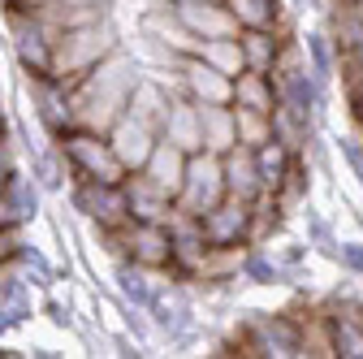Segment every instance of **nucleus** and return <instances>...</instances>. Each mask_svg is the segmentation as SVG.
Returning <instances> with one entry per match:
<instances>
[{
    "label": "nucleus",
    "mask_w": 363,
    "mask_h": 359,
    "mask_svg": "<svg viewBox=\"0 0 363 359\" xmlns=\"http://www.w3.org/2000/svg\"><path fill=\"white\" fill-rule=\"evenodd\" d=\"M182 22L191 26V35L203 43V39H225V35H242V22L234 18V9L225 0H186L177 5Z\"/></svg>",
    "instance_id": "obj_12"
},
{
    "label": "nucleus",
    "mask_w": 363,
    "mask_h": 359,
    "mask_svg": "<svg viewBox=\"0 0 363 359\" xmlns=\"http://www.w3.org/2000/svg\"><path fill=\"white\" fill-rule=\"evenodd\" d=\"M220 199H230V187H225V156L220 152H191L186 160V177H182L177 191V208L191 216H208Z\"/></svg>",
    "instance_id": "obj_4"
},
{
    "label": "nucleus",
    "mask_w": 363,
    "mask_h": 359,
    "mask_svg": "<svg viewBox=\"0 0 363 359\" xmlns=\"http://www.w3.org/2000/svg\"><path fill=\"white\" fill-rule=\"evenodd\" d=\"M199 57H203L208 65H216L220 74H230V78H238V74L247 70V53H242V39H238V35H225V39H203Z\"/></svg>",
    "instance_id": "obj_23"
},
{
    "label": "nucleus",
    "mask_w": 363,
    "mask_h": 359,
    "mask_svg": "<svg viewBox=\"0 0 363 359\" xmlns=\"http://www.w3.org/2000/svg\"><path fill=\"white\" fill-rule=\"evenodd\" d=\"M57 143H61V152H65L74 177H96V182H125L130 169L121 165V156H117V148H113L108 134L74 126V130L61 134Z\"/></svg>",
    "instance_id": "obj_3"
},
{
    "label": "nucleus",
    "mask_w": 363,
    "mask_h": 359,
    "mask_svg": "<svg viewBox=\"0 0 363 359\" xmlns=\"http://www.w3.org/2000/svg\"><path fill=\"white\" fill-rule=\"evenodd\" d=\"M303 53H307V70L320 78V82L333 78V48H329V39H325V35H307Z\"/></svg>",
    "instance_id": "obj_26"
},
{
    "label": "nucleus",
    "mask_w": 363,
    "mask_h": 359,
    "mask_svg": "<svg viewBox=\"0 0 363 359\" xmlns=\"http://www.w3.org/2000/svg\"><path fill=\"white\" fill-rule=\"evenodd\" d=\"M203 234L212 247H247L255 243V204L247 199H220L208 216H203Z\"/></svg>",
    "instance_id": "obj_8"
},
{
    "label": "nucleus",
    "mask_w": 363,
    "mask_h": 359,
    "mask_svg": "<svg viewBox=\"0 0 363 359\" xmlns=\"http://www.w3.org/2000/svg\"><path fill=\"white\" fill-rule=\"evenodd\" d=\"M108 139H113V148H117L121 165H125L130 173H139V169L147 165V156L156 152V143H160V130H156V126H147L143 117L125 113V117H117V121H113Z\"/></svg>",
    "instance_id": "obj_11"
},
{
    "label": "nucleus",
    "mask_w": 363,
    "mask_h": 359,
    "mask_svg": "<svg viewBox=\"0 0 363 359\" xmlns=\"http://www.w3.org/2000/svg\"><path fill=\"white\" fill-rule=\"evenodd\" d=\"M337 260H342V264L350 268V273H363V243H342Z\"/></svg>",
    "instance_id": "obj_27"
},
{
    "label": "nucleus",
    "mask_w": 363,
    "mask_h": 359,
    "mask_svg": "<svg viewBox=\"0 0 363 359\" xmlns=\"http://www.w3.org/2000/svg\"><path fill=\"white\" fill-rule=\"evenodd\" d=\"M152 5H164V0H152ZM169 5H186V0H169Z\"/></svg>",
    "instance_id": "obj_30"
},
{
    "label": "nucleus",
    "mask_w": 363,
    "mask_h": 359,
    "mask_svg": "<svg viewBox=\"0 0 363 359\" xmlns=\"http://www.w3.org/2000/svg\"><path fill=\"white\" fill-rule=\"evenodd\" d=\"M30 173H35V182H39L43 191H61L65 182H74V169H69V160H65V152H61L57 139L43 143V148L30 156Z\"/></svg>",
    "instance_id": "obj_21"
},
{
    "label": "nucleus",
    "mask_w": 363,
    "mask_h": 359,
    "mask_svg": "<svg viewBox=\"0 0 363 359\" xmlns=\"http://www.w3.org/2000/svg\"><path fill=\"white\" fill-rule=\"evenodd\" d=\"M225 5L234 9V18L242 22V31L247 26H277V0H225Z\"/></svg>",
    "instance_id": "obj_25"
},
{
    "label": "nucleus",
    "mask_w": 363,
    "mask_h": 359,
    "mask_svg": "<svg viewBox=\"0 0 363 359\" xmlns=\"http://www.w3.org/2000/svg\"><path fill=\"white\" fill-rule=\"evenodd\" d=\"M0 134H9V113H5V100H0Z\"/></svg>",
    "instance_id": "obj_29"
},
{
    "label": "nucleus",
    "mask_w": 363,
    "mask_h": 359,
    "mask_svg": "<svg viewBox=\"0 0 363 359\" xmlns=\"http://www.w3.org/2000/svg\"><path fill=\"white\" fill-rule=\"evenodd\" d=\"M186 160H191V152H182L177 143H169V139H160L156 143V152L147 156V165L139 169L147 182L156 187V191H164L169 199H177V191H182V177H186Z\"/></svg>",
    "instance_id": "obj_16"
},
{
    "label": "nucleus",
    "mask_w": 363,
    "mask_h": 359,
    "mask_svg": "<svg viewBox=\"0 0 363 359\" xmlns=\"http://www.w3.org/2000/svg\"><path fill=\"white\" fill-rule=\"evenodd\" d=\"M238 39H242V53H247V70H259V74L277 70V61H281L277 26H247Z\"/></svg>",
    "instance_id": "obj_19"
},
{
    "label": "nucleus",
    "mask_w": 363,
    "mask_h": 359,
    "mask_svg": "<svg viewBox=\"0 0 363 359\" xmlns=\"http://www.w3.org/2000/svg\"><path fill=\"white\" fill-rule=\"evenodd\" d=\"M177 78H182V92L199 104H234V78L220 74L216 65H208L199 53L177 65Z\"/></svg>",
    "instance_id": "obj_9"
},
{
    "label": "nucleus",
    "mask_w": 363,
    "mask_h": 359,
    "mask_svg": "<svg viewBox=\"0 0 363 359\" xmlns=\"http://www.w3.org/2000/svg\"><path fill=\"white\" fill-rule=\"evenodd\" d=\"M234 113H238V143H247V148H264V143L272 139V113L238 109V104H234Z\"/></svg>",
    "instance_id": "obj_24"
},
{
    "label": "nucleus",
    "mask_w": 363,
    "mask_h": 359,
    "mask_svg": "<svg viewBox=\"0 0 363 359\" xmlns=\"http://www.w3.org/2000/svg\"><path fill=\"white\" fill-rule=\"evenodd\" d=\"M5 22H9V43H13V57H18L22 74H52V43H57V35L43 26L26 5H5Z\"/></svg>",
    "instance_id": "obj_6"
},
{
    "label": "nucleus",
    "mask_w": 363,
    "mask_h": 359,
    "mask_svg": "<svg viewBox=\"0 0 363 359\" xmlns=\"http://www.w3.org/2000/svg\"><path fill=\"white\" fill-rule=\"evenodd\" d=\"M121 48V31L113 22V13H96V18H86L78 26H65L52 43V74L61 82H74L82 78L86 70H96L100 61H108L113 53Z\"/></svg>",
    "instance_id": "obj_2"
},
{
    "label": "nucleus",
    "mask_w": 363,
    "mask_h": 359,
    "mask_svg": "<svg viewBox=\"0 0 363 359\" xmlns=\"http://www.w3.org/2000/svg\"><path fill=\"white\" fill-rule=\"evenodd\" d=\"M113 238V251L152 268V273H164V268H173V234L169 226H156V221H125L121 230L108 234Z\"/></svg>",
    "instance_id": "obj_7"
},
{
    "label": "nucleus",
    "mask_w": 363,
    "mask_h": 359,
    "mask_svg": "<svg viewBox=\"0 0 363 359\" xmlns=\"http://www.w3.org/2000/svg\"><path fill=\"white\" fill-rule=\"evenodd\" d=\"M69 204L78 216H86L91 226H100V234H113L130 221L125 187L121 182H96V177H74L69 182Z\"/></svg>",
    "instance_id": "obj_5"
},
{
    "label": "nucleus",
    "mask_w": 363,
    "mask_h": 359,
    "mask_svg": "<svg viewBox=\"0 0 363 359\" xmlns=\"http://www.w3.org/2000/svg\"><path fill=\"white\" fill-rule=\"evenodd\" d=\"M234 104L238 109H259V113H272L281 104V92H277V74H259V70H242L234 78Z\"/></svg>",
    "instance_id": "obj_18"
},
{
    "label": "nucleus",
    "mask_w": 363,
    "mask_h": 359,
    "mask_svg": "<svg viewBox=\"0 0 363 359\" xmlns=\"http://www.w3.org/2000/svg\"><path fill=\"white\" fill-rule=\"evenodd\" d=\"M342 156H346V165L354 169V177L363 182V143H354V139H342Z\"/></svg>",
    "instance_id": "obj_28"
},
{
    "label": "nucleus",
    "mask_w": 363,
    "mask_h": 359,
    "mask_svg": "<svg viewBox=\"0 0 363 359\" xmlns=\"http://www.w3.org/2000/svg\"><path fill=\"white\" fill-rule=\"evenodd\" d=\"M113 286H117V294H121V303H125V307H134V311H143V316H147L164 282H156V273H152V268H143V264H134V260L117 255Z\"/></svg>",
    "instance_id": "obj_13"
},
{
    "label": "nucleus",
    "mask_w": 363,
    "mask_h": 359,
    "mask_svg": "<svg viewBox=\"0 0 363 359\" xmlns=\"http://www.w3.org/2000/svg\"><path fill=\"white\" fill-rule=\"evenodd\" d=\"M125 204H130V216L134 221H156V226H169L173 212H177V199H169L164 191H156L143 173H125Z\"/></svg>",
    "instance_id": "obj_15"
},
{
    "label": "nucleus",
    "mask_w": 363,
    "mask_h": 359,
    "mask_svg": "<svg viewBox=\"0 0 363 359\" xmlns=\"http://www.w3.org/2000/svg\"><path fill=\"white\" fill-rule=\"evenodd\" d=\"M199 109H203V148L225 156L238 143V113H234V104H199Z\"/></svg>",
    "instance_id": "obj_20"
},
{
    "label": "nucleus",
    "mask_w": 363,
    "mask_h": 359,
    "mask_svg": "<svg viewBox=\"0 0 363 359\" xmlns=\"http://www.w3.org/2000/svg\"><path fill=\"white\" fill-rule=\"evenodd\" d=\"M225 187H230L234 199H247V204H255V199L264 195V177H259L255 148L234 143L230 152H225Z\"/></svg>",
    "instance_id": "obj_17"
},
{
    "label": "nucleus",
    "mask_w": 363,
    "mask_h": 359,
    "mask_svg": "<svg viewBox=\"0 0 363 359\" xmlns=\"http://www.w3.org/2000/svg\"><path fill=\"white\" fill-rule=\"evenodd\" d=\"M39 195H43V187L35 182L30 169L13 173L9 182L0 187V230H26L39 216Z\"/></svg>",
    "instance_id": "obj_10"
},
{
    "label": "nucleus",
    "mask_w": 363,
    "mask_h": 359,
    "mask_svg": "<svg viewBox=\"0 0 363 359\" xmlns=\"http://www.w3.org/2000/svg\"><path fill=\"white\" fill-rule=\"evenodd\" d=\"M255 160H259V177H264V195H277L286 187V177L294 173V152L277 139H268L264 148H255Z\"/></svg>",
    "instance_id": "obj_22"
},
{
    "label": "nucleus",
    "mask_w": 363,
    "mask_h": 359,
    "mask_svg": "<svg viewBox=\"0 0 363 359\" xmlns=\"http://www.w3.org/2000/svg\"><path fill=\"white\" fill-rule=\"evenodd\" d=\"M160 139L177 143L182 152H203V109L191 96H173V109L160 126Z\"/></svg>",
    "instance_id": "obj_14"
},
{
    "label": "nucleus",
    "mask_w": 363,
    "mask_h": 359,
    "mask_svg": "<svg viewBox=\"0 0 363 359\" xmlns=\"http://www.w3.org/2000/svg\"><path fill=\"white\" fill-rule=\"evenodd\" d=\"M143 74H147V70L139 65V57H130L125 43H121V48H117L108 61H100L96 70H86L82 78L65 82V87H69L74 126L108 134L113 121L130 113V96H134V87H139Z\"/></svg>",
    "instance_id": "obj_1"
}]
</instances>
